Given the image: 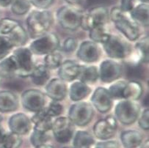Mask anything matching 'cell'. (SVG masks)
I'll list each match as a JSON object with an SVG mask.
<instances>
[{
    "label": "cell",
    "mask_w": 149,
    "mask_h": 148,
    "mask_svg": "<svg viewBox=\"0 0 149 148\" xmlns=\"http://www.w3.org/2000/svg\"><path fill=\"white\" fill-rule=\"evenodd\" d=\"M53 22V17L49 11L33 10L26 18L29 32L32 38H38L45 35Z\"/></svg>",
    "instance_id": "cell-1"
},
{
    "label": "cell",
    "mask_w": 149,
    "mask_h": 148,
    "mask_svg": "<svg viewBox=\"0 0 149 148\" xmlns=\"http://www.w3.org/2000/svg\"><path fill=\"white\" fill-rule=\"evenodd\" d=\"M94 115L93 107L87 102H78L70 107L68 119L74 125L85 126L91 120Z\"/></svg>",
    "instance_id": "cell-2"
},
{
    "label": "cell",
    "mask_w": 149,
    "mask_h": 148,
    "mask_svg": "<svg viewBox=\"0 0 149 148\" xmlns=\"http://www.w3.org/2000/svg\"><path fill=\"white\" fill-rule=\"evenodd\" d=\"M82 15L81 11L69 5L62 7L57 12L59 24L62 27L68 30H75L79 28Z\"/></svg>",
    "instance_id": "cell-3"
},
{
    "label": "cell",
    "mask_w": 149,
    "mask_h": 148,
    "mask_svg": "<svg viewBox=\"0 0 149 148\" xmlns=\"http://www.w3.org/2000/svg\"><path fill=\"white\" fill-rule=\"evenodd\" d=\"M109 18V12L105 7L97 6L91 9L88 13L82 15L80 26L85 30H90L95 26H104Z\"/></svg>",
    "instance_id": "cell-4"
},
{
    "label": "cell",
    "mask_w": 149,
    "mask_h": 148,
    "mask_svg": "<svg viewBox=\"0 0 149 148\" xmlns=\"http://www.w3.org/2000/svg\"><path fill=\"white\" fill-rule=\"evenodd\" d=\"M115 113L118 120L124 125L134 123L138 118L140 106L133 101H120L115 107Z\"/></svg>",
    "instance_id": "cell-5"
},
{
    "label": "cell",
    "mask_w": 149,
    "mask_h": 148,
    "mask_svg": "<svg viewBox=\"0 0 149 148\" xmlns=\"http://www.w3.org/2000/svg\"><path fill=\"white\" fill-rule=\"evenodd\" d=\"M59 46L60 41L57 35L54 33H48L42 35L38 39L32 42L29 50L35 54L46 55L55 51Z\"/></svg>",
    "instance_id": "cell-6"
},
{
    "label": "cell",
    "mask_w": 149,
    "mask_h": 148,
    "mask_svg": "<svg viewBox=\"0 0 149 148\" xmlns=\"http://www.w3.org/2000/svg\"><path fill=\"white\" fill-rule=\"evenodd\" d=\"M52 130L56 141L60 144L68 143L74 136V124L68 117H58L53 122Z\"/></svg>",
    "instance_id": "cell-7"
},
{
    "label": "cell",
    "mask_w": 149,
    "mask_h": 148,
    "mask_svg": "<svg viewBox=\"0 0 149 148\" xmlns=\"http://www.w3.org/2000/svg\"><path fill=\"white\" fill-rule=\"evenodd\" d=\"M13 56L17 64V75L29 76L35 67L31 51L27 48H19L14 51Z\"/></svg>",
    "instance_id": "cell-8"
},
{
    "label": "cell",
    "mask_w": 149,
    "mask_h": 148,
    "mask_svg": "<svg viewBox=\"0 0 149 148\" xmlns=\"http://www.w3.org/2000/svg\"><path fill=\"white\" fill-rule=\"evenodd\" d=\"M103 44L105 51L111 58L123 59L130 53L129 45L115 35H109V38Z\"/></svg>",
    "instance_id": "cell-9"
},
{
    "label": "cell",
    "mask_w": 149,
    "mask_h": 148,
    "mask_svg": "<svg viewBox=\"0 0 149 148\" xmlns=\"http://www.w3.org/2000/svg\"><path fill=\"white\" fill-rule=\"evenodd\" d=\"M22 104L24 108L29 112H37L44 108L46 96L40 90H28L22 95Z\"/></svg>",
    "instance_id": "cell-10"
},
{
    "label": "cell",
    "mask_w": 149,
    "mask_h": 148,
    "mask_svg": "<svg viewBox=\"0 0 149 148\" xmlns=\"http://www.w3.org/2000/svg\"><path fill=\"white\" fill-rule=\"evenodd\" d=\"M123 69L120 65L112 60H104L100 65L98 76L104 83H111L120 77Z\"/></svg>",
    "instance_id": "cell-11"
},
{
    "label": "cell",
    "mask_w": 149,
    "mask_h": 148,
    "mask_svg": "<svg viewBox=\"0 0 149 148\" xmlns=\"http://www.w3.org/2000/svg\"><path fill=\"white\" fill-rule=\"evenodd\" d=\"M115 26L120 32L130 40H135L140 36V30L133 22H131L124 15V12L118 15L115 20L113 21Z\"/></svg>",
    "instance_id": "cell-12"
},
{
    "label": "cell",
    "mask_w": 149,
    "mask_h": 148,
    "mask_svg": "<svg viewBox=\"0 0 149 148\" xmlns=\"http://www.w3.org/2000/svg\"><path fill=\"white\" fill-rule=\"evenodd\" d=\"M100 55L101 51L99 47L93 41H85L81 43L77 51L79 59L88 63L98 61Z\"/></svg>",
    "instance_id": "cell-13"
},
{
    "label": "cell",
    "mask_w": 149,
    "mask_h": 148,
    "mask_svg": "<svg viewBox=\"0 0 149 148\" xmlns=\"http://www.w3.org/2000/svg\"><path fill=\"white\" fill-rule=\"evenodd\" d=\"M91 102L98 112L106 113L112 108V98L107 89L98 87L94 92L91 98Z\"/></svg>",
    "instance_id": "cell-14"
},
{
    "label": "cell",
    "mask_w": 149,
    "mask_h": 148,
    "mask_svg": "<svg viewBox=\"0 0 149 148\" xmlns=\"http://www.w3.org/2000/svg\"><path fill=\"white\" fill-rule=\"evenodd\" d=\"M8 125L11 132L22 136L27 134L30 131L32 121L24 114L18 113L10 118Z\"/></svg>",
    "instance_id": "cell-15"
},
{
    "label": "cell",
    "mask_w": 149,
    "mask_h": 148,
    "mask_svg": "<svg viewBox=\"0 0 149 148\" xmlns=\"http://www.w3.org/2000/svg\"><path fill=\"white\" fill-rule=\"evenodd\" d=\"M47 95L54 101H62L67 94V87L60 79H54L47 84L46 87Z\"/></svg>",
    "instance_id": "cell-16"
},
{
    "label": "cell",
    "mask_w": 149,
    "mask_h": 148,
    "mask_svg": "<svg viewBox=\"0 0 149 148\" xmlns=\"http://www.w3.org/2000/svg\"><path fill=\"white\" fill-rule=\"evenodd\" d=\"M81 65L71 60H66L59 67L58 75L63 81H72L78 77Z\"/></svg>",
    "instance_id": "cell-17"
},
{
    "label": "cell",
    "mask_w": 149,
    "mask_h": 148,
    "mask_svg": "<svg viewBox=\"0 0 149 148\" xmlns=\"http://www.w3.org/2000/svg\"><path fill=\"white\" fill-rule=\"evenodd\" d=\"M19 107L17 96L11 91H0V112L2 113L14 112Z\"/></svg>",
    "instance_id": "cell-18"
},
{
    "label": "cell",
    "mask_w": 149,
    "mask_h": 148,
    "mask_svg": "<svg viewBox=\"0 0 149 148\" xmlns=\"http://www.w3.org/2000/svg\"><path fill=\"white\" fill-rule=\"evenodd\" d=\"M31 121L35 124L34 130L38 131L47 133L52 128V117L46 114L45 108L36 112V115L32 117Z\"/></svg>",
    "instance_id": "cell-19"
},
{
    "label": "cell",
    "mask_w": 149,
    "mask_h": 148,
    "mask_svg": "<svg viewBox=\"0 0 149 148\" xmlns=\"http://www.w3.org/2000/svg\"><path fill=\"white\" fill-rule=\"evenodd\" d=\"M116 132V129L112 128L106 120H98L93 126V133L95 137L100 140H109L113 137Z\"/></svg>",
    "instance_id": "cell-20"
},
{
    "label": "cell",
    "mask_w": 149,
    "mask_h": 148,
    "mask_svg": "<svg viewBox=\"0 0 149 148\" xmlns=\"http://www.w3.org/2000/svg\"><path fill=\"white\" fill-rule=\"evenodd\" d=\"M143 136L134 130L125 131L120 135V141L124 148H137L143 143Z\"/></svg>",
    "instance_id": "cell-21"
},
{
    "label": "cell",
    "mask_w": 149,
    "mask_h": 148,
    "mask_svg": "<svg viewBox=\"0 0 149 148\" xmlns=\"http://www.w3.org/2000/svg\"><path fill=\"white\" fill-rule=\"evenodd\" d=\"M129 13L136 24L144 27L148 26V5L147 3L139 4Z\"/></svg>",
    "instance_id": "cell-22"
},
{
    "label": "cell",
    "mask_w": 149,
    "mask_h": 148,
    "mask_svg": "<svg viewBox=\"0 0 149 148\" xmlns=\"http://www.w3.org/2000/svg\"><path fill=\"white\" fill-rule=\"evenodd\" d=\"M17 64L13 55L2 60L0 63V76L12 79L17 74Z\"/></svg>",
    "instance_id": "cell-23"
},
{
    "label": "cell",
    "mask_w": 149,
    "mask_h": 148,
    "mask_svg": "<svg viewBox=\"0 0 149 148\" xmlns=\"http://www.w3.org/2000/svg\"><path fill=\"white\" fill-rule=\"evenodd\" d=\"M91 89L88 84L81 81H77L70 87V98L73 101H80L86 98L91 93Z\"/></svg>",
    "instance_id": "cell-24"
},
{
    "label": "cell",
    "mask_w": 149,
    "mask_h": 148,
    "mask_svg": "<svg viewBox=\"0 0 149 148\" xmlns=\"http://www.w3.org/2000/svg\"><path fill=\"white\" fill-rule=\"evenodd\" d=\"M143 88L140 83L137 81H131L126 83L123 90V98L129 101H137L143 95Z\"/></svg>",
    "instance_id": "cell-25"
},
{
    "label": "cell",
    "mask_w": 149,
    "mask_h": 148,
    "mask_svg": "<svg viewBox=\"0 0 149 148\" xmlns=\"http://www.w3.org/2000/svg\"><path fill=\"white\" fill-rule=\"evenodd\" d=\"M95 140L91 133L84 131H79L73 139L74 148H91Z\"/></svg>",
    "instance_id": "cell-26"
},
{
    "label": "cell",
    "mask_w": 149,
    "mask_h": 148,
    "mask_svg": "<svg viewBox=\"0 0 149 148\" xmlns=\"http://www.w3.org/2000/svg\"><path fill=\"white\" fill-rule=\"evenodd\" d=\"M77 78L85 84H93L98 78V71L95 66L81 65L79 74Z\"/></svg>",
    "instance_id": "cell-27"
},
{
    "label": "cell",
    "mask_w": 149,
    "mask_h": 148,
    "mask_svg": "<svg viewBox=\"0 0 149 148\" xmlns=\"http://www.w3.org/2000/svg\"><path fill=\"white\" fill-rule=\"evenodd\" d=\"M32 81L35 84L38 86H43L46 84L49 79V69L44 65H39L34 67L30 75Z\"/></svg>",
    "instance_id": "cell-28"
},
{
    "label": "cell",
    "mask_w": 149,
    "mask_h": 148,
    "mask_svg": "<svg viewBox=\"0 0 149 148\" xmlns=\"http://www.w3.org/2000/svg\"><path fill=\"white\" fill-rule=\"evenodd\" d=\"M11 43L14 46H22L27 41V34L23 26L18 24L8 35Z\"/></svg>",
    "instance_id": "cell-29"
},
{
    "label": "cell",
    "mask_w": 149,
    "mask_h": 148,
    "mask_svg": "<svg viewBox=\"0 0 149 148\" xmlns=\"http://www.w3.org/2000/svg\"><path fill=\"white\" fill-rule=\"evenodd\" d=\"M90 38L95 43H104L109 38V34L105 29L104 26H95L90 29Z\"/></svg>",
    "instance_id": "cell-30"
},
{
    "label": "cell",
    "mask_w": 149,
    "mask_h": 148,
    "mask_svg": "<svg viewBox=\"0 0 149 148\" xmlns=\"http://www.w3.org/2000/svg\"><path fill=\"white\" fill-rule=\"evenodd\" d=\"M22 144V139L20 135L11 132L5 133L2 145L5 148H19Z\"/></svg>",
    "instance_id": "cell-31"
},
{
    "label": "cell",
    "mask_w": 149,
    "mask_h": 148,
    "mask_svg": "<svg viewBox=\"0 0 149 148\" xmlns=\"http://www.w3.org/2000/svg\"><path fill=\"white\" fill-rule=\"evenodd\" d=\"M31 5L29 0H13L10 5L11 10L16 15H24L30 10Z\"/></svg>",
    "instance_id": "cell-32"
},
{
    "label": "cell",
    "mask_w": 149,
    "mask_h": 148,
    "mask_svg": "<svg viewBox=\"0 0 149 148\" xmlns=\"http://www.w3.org/2000/svg\"><path fill=\"white\" fill-rule=\"evenodd\" d=\"M136 50L138 53L139 59L143 63H148V38H143L135 45Z\"/></svg>",
    "instance_id": "cell-33"
},
{
    "label": "cell",
    "mask_w": 149,
    "mask_h": 148,
    "mask_svg": "<svg viewBox=\"0 0 149 148\" xmlns=\"http://www.w3.org/2000/svg\"><path fill=\"white\" fill-rule=\"evenodd\" d=\"M62 64V55L58 52H52L46 55L44 65L48 69H56Z\"/></svg>",
    "instance_id": "cell-34"
},
{
    "label": "cell",
    "mask_w": 149,
    "mask_h": 148,
    "mask_svg": "<svg viewBox=\"0 0 149 148\" xmlns=\"http://www.w3.org/2000/svg\"><path fill=\"white\" fill-rule=\"evenodd\" d=\"M126 83L123 81H118L114 83L109 87L108 92L112 99H122L123 98V90Z\"/></svg>",
    "instance_id": "cell-35"
},
{
    "label": "cell",
    "mask_w": 149,
    "mask_h": 148,
    "mask_svg": "<svg viewBox=\"0 0 149 148\" xmlns=\"http://www.w3.org/2000/svg\"><path fill=\"white\" fill-rule=\"evenodd\" d=\"M18 24H19V22L12 18H2L0 21V35H8Z\"/></svg>",
    "instance_id": "cell-36"
},
{
    "label": "cell",
    "mask_w": 149,
    "mask_h": 148,
    "mask_svg": "<svg viewBox=\"0 0 149 148\" xmlns=\"http://www.w3.org/2000/svg\"><path fill=\"white\" fill-rule=\"evenodd\" d=\"M49 139V136L47 133L38 131L37 130L33 131L30 136V142L35 147H37L43 144H46Z\"/></svg>",
    "instance_id": "cell-37"
},
{
    "label": "cell",
    "mask_w": 149,
    "mask_h": 148,
    "mask_svg": "<svg viewBox=\"0 0 149 148\" xmlns=\"http://www.w3.org/2000/svg\"><path fill=\"white\" fill-rule=\"evenodd\" d=\"M13 45L8 36L0 35V60H3L9 54Z\"/></svg>",
    "instance_id": "cell-38"
},
{
    "label": "cell",
    "mask_w": 149,
    "mask_h": 148,
    "mask_svg": "<svg viewBox=\"0 0 149 148\" xmlns=\"http://www.w3.org/2000/svg\"><path fill=\"white\" fill-rule=\"evenodd\" d=\"M46 112L49 117H57L63 113V107L60 104H59L57 101H52L51 104H49L47 108H45Z\"/></svg>",
    "instance_id": "cell-39"
},
{
    "label": "cell",
    "mask_w": 149,
    "mask_h": 148,
    "mask_svg": "<svg viewBox=\"0 0 149 148\" xmlns=\"http://www.w3.org/2000/svg\"><path fill=\"white\" fill-rule=\"evenodd\" d=\"M141 3H148V0H121L120 9L123 12H130L137 5Z\"/></svg>",
    "instance_id": "cell-40"
},
{
    "label": "cell",
    "mask_w": 149,
    "mask_h": 148,
    "mask_svg": "<svg viewBox=\"0 0 149 148\" xmlns=\"http://www.w3.org/2000/svg\"><path fill=\"white\" fill-rule=\"evenodd\" d=\"M148 108H146L143 111L139 119V125L143 130H148L149 129V119H148Z\"/></svg>",
    "instance_id": "cell-41"
},
{
    "label": "cell",
    "mask_w": 149,
    "mask_h": 148,
    "mask_svg": "<svg viewBox=\"0 0 149 148\" xmlns=\"http://www.w3.org/2000/svg\"><path fill=\"white\" fill-rule=\"evenodd\" d=\"M77 41L73 38H68L66 39L63 44V49L66 52H73L77 48Z\"/></svg>",
    "instance_id": "cell-42"
},
{
    "label": "cell",
    "mask_w": 149,
    "mask_h": 148,
    "mask_svg": "<svg viewBox=\"0 0 149 148\" xmlns=\"http://www.w3.org/2000/svg\"><path fill=\"white\" fill-rule=\"evenodd\" d=\"M32 5L41 10L49 8L53 4L54 0H29Z\"/></svg>",
    "instance_id": "cell-43"
},
{
    "label": "cell",
    "mask_w": 149,
    "mask_h": 148,
    "mask_svg": "<svg viewBox=\"0 0 149 148\" xmlns=\"http://www.w3.org/2000/svg\"><path fill=\"white\" fill-rule=\"evenodd\" d=\"M95 148H120V145L117 141L105 140L98 142Z\"/></svg>",
    "instance_id": "cell-44"
},
{
    "label": "cell",
    "mask_w": 149,
    "mask_h": 148,
    "mask_svg": "<svg viewBox=\"0 0 149 148\" xmlns=\"http://www.w3.org/2000/svg\"><path fill=\"white\" fill-rule=\"evenodd\" d=\"M105 120H106L107 122L108 123H109V125L112 127V128H114L115 129H116V130H117V127H118L117 121H116V120H115V118L114 117L109 115V116H108Z\"/></svg>",
    "instance_id": "cell-45"
},
{
    "label": "cell",
    "mask_w": 149,
    "mask_h": 148,
    "mask_svg": "<svg viewBox=\"0 0 149 148\" xmlns=\"http://www.w3.org/2000/svg\"><path fill=\"white\" fill-rule=\"evenodd\" d=\"M13 0H0V8H7L11 5Z\"/></svg>",
    "instance_id": "cell-46"
},
{
    "label": "cell",
    "mask_w": 149,
    "mask_h": 148,
    "mask_svg": "<svg viewBox=\"0 0 149 148\" xmlns=\"http://www.w3.org/2000/svg\"><path fill=\"white\" fill-rule=\"evenodd\" d=\"M5 135V131H4V129H3V128L2 127V125H0V145L2 144V141H3Z\"/></svg>",
    "instance_id": "cell-47"
},
{
    "label": "cell",
    "mask_w": 149,
    "mask_h": 148,
    "mask_svg": "<svg viewBox=\"0 0 149 148\" xmlns=\"http://www.w3.org/2000/svg\"><path fill=\"white\" fill-rule=\"evenodd\" d=\"M65 1L70 5H77V4L80 3L81 0H65Z\"/></svg>",
    "instance_id": "cell-48"
},
{
    "label": "cell",
    "mask_w": 149,
    "mask_h": 148,
    "mask_svg": "<svg viewBox=\"0 0 149 148\" xmlns=\"http://www.w3.org/2000/svg\"><path fill=\"white\" fill-rule=\"evenodd\" d=\"M148 145H149V141L148 139L146 140L145 142H143V143L140 145V146L139 147L140 148H148Z\"/></svg>",
    "instance_id": "cell-49"
},
{
    "label": "cell",
    "mask_w": 149,
    "mask_h": 148,
    "mask_svg": "<svg viewBox=\"0 0 149 148\" xmlns=\"http://www.w3.org/2000/svg\"><path fill=\"white\" fill-rule=\"evenodd\" d=\"M36 148H54V147L50 145H47V144H43V145H40Z\"/></svg>",
    "instance_id": "cell-50"
},
{
    "label": "cell",
    "mask_w": 149,
    "mask_h": 148,
    "mask_svg": "<svg viewBox=\"0 0 149 148\" xmlns=\"http://www.w3.org/2000/svg\"><path fill=\"white\" fill-rule=\"evenodd\" d=\"M63 148H74L72 147H63Z\"/></svg>",
    "instance_id": "cell-51"
},
{
    "label": "cell",
    "mask_w": 149,
    "mask_h": 148,
    "mask_svg": "<svg viewBox=\"0 0 149 148\" xmlns=\"http://www.w3.org/2000/svg\"><path fill=\"white\" fill-rule=\"evenodd\" d=\"M1 79H2V77L0 76V84H1Z\"/></svg>",
    "instance_id": "cell-52"
},
{
    "label": "cell",
    "mask_w": 149,
    "mask_h": 148,
    "mask_svg": "<svg viewBox=\"0 0 149 148\" xmlns=\"http://www.w3.org/2000/svg\"><path fill=\"white\" fill-rule=\"evenodd\" d=\"M0 148H5L4 147H0Z\"/></svg>",
    "instance_id": "cell-53"
}]
</instances>
